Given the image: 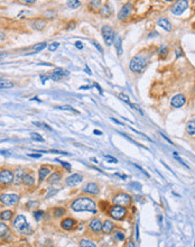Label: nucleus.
Returning <instances> with one entry per match:
<instances>
[{
	"instance_id": "1",
	"label": "nucleus",
	"mask_w": 195,
	"mask_h": 247,
	"mask_svg": "<svg viewBox=\"0 0 195 247\" xmlns=\"http://www.w3.org/2000/svg\"><path fill=\"white\" fill-rule=\"evenodd\" d=\"M72 210L80 212V211H91V212H95V208L96 204L95 202L88 196H80L78 199H75L71 204Z\"/></svg>"
},
{
	"instance_id": "2",
	"label": "nucleus",
	"mask_w": 195,
	"mask_h": 247,
	"mask_svg": "<svg viewBox=\"0 0 195 247\" xmlns=\"http://www.w3.org/2000/svg\"><path fill=\"white\" fill-rule=\"evenodd\" d=\"M149 62V55L145 54H139V55L135 56L134 58L129 63V69L130 71L136 73H141L145 70Z\"/></svg>"
},
{
	"instance_id": "3",
	"label": "nucleus",
	"mask_w": 195,
	"mask_h": 247,
	"mask_svg": "<svg viewBox=\"0 0 195 247\" xmlns=\"http://www.w3.org/2000/svg\"><path fill=\"white\" fill-rule=\"evenodd\" d=\"M12 226L22 235H27V234H29L32 231V229H30V227H29V225L27 222V220L25 218V216H22V214H18L16 218L14 219Z\"/></svg>"
},
{
	"instance_id": "4",
	"label": "nucleus",
	"mask_w": 195,
	"mask_h": 247,
	"mask_svg": "<svg viewBox=\"0 0 195 247\" xmlns=\"http://www.w3.org/2000/svg\"><path fill=\"white\" fill-rule=\"evenodd\" d=\"M126 214H127V210L122 206L114 204L113 207L109 209V216L114 219V220H122L126 217Z\"/></svg>"
},
{
	"instance_id": "5",
	"label": "nucleus",
	"mask_w": 195,
	"mask_h": 247,
	"mask_svg": "<svg viewBox=\"0 0 195 247\" xmlns=\"http://www.w3.org/2000/svg\"><path fill=\"white\" fill-rule=\"evenodd\" d=\"M101 33H102V36H103L106 46H111L112 43L114 42V36H116L114 30L110 26H103L101 29Z\"/></svg>"
},
{
	"instance_id": "6",
	"label": "nucleus",
	"mask_w": 195,
	"mask_h": 247,
	"mask_svg": "<svg viewBox=\"0 0 195 247\" xmlns=\"http://www.w3.org/2000/svg\"><path fill=\"white\" fill-rule=\"evenodd\" d=\"M187 7H189V1L187 0H177L171 7V11H172V14H174V15L179 16V15H182L187 9Z\"/></svg>"
},
{
	"instance_id": "7",
	"label": "nucleus",
	"mask_w": 195,
	"mask_h": 247,
	"mask_svg": "<svg viewBox=\"0 0 195 247\" xmlns=\"http://www.w3.org/2000/svg\"><path fill=\"white\" fill-rule=\"evenodd\" d=\"M18 201H19V196L17 194H14V193H4V194L0 196V202L2 204L7 206V207L14 206Z\"/></svg>"
},
{
	"instance_id": "8",
	"label": "nucleus",
	"mask_w": 195,
	"mask_h": 247,
	"mask_svg": "<svg viewBox=\"0 0 195 247\" xmlns=\"http://www.w3.org/2000/svg\"><path fill=\"white\" fill-rule=\"evenodd\" d=\"M113 203L118 204V206L127 207L131 203V196L127 193H119L113 198Z\"/></svg>"
},
{
	"instance_id": "9",
	"label": "nucleus",
	"mask_w": 195,
	"mask_h": 247,
	"mask_svg": "<svg viewBox=\"0 0 195 247\" xmlns=\"http://www.w3.org/2000/svg\"><path fill=\"white\" fill-rule=\"evenodd\" d=\"M14 182V173L10 170L0 171V183L2 185H9Z\"/></svg>"
},
{
	"instance_id": "10",
	"label": "nucleus",
	"mask_w": 195,
	"mask_h": 247,
	"mask_svg": "<svg viewBox=\"0 0 195 247\" xmlns=\"http://www.w3.org/2000/svg\"><path fill=\"white\" fill-rule=\"evenodd\" d=\"M185 102H186L185 95L179 93V95H174L173 98H172V100H171V106L173 107V108H181V107L184 106Z\"/></svg>"
},
{
	"instance_id": "11",
	"label": "nucleus",
	"mask_w": 195,
	"mask_h": 247,
	"mask_svg": "<svg viewBox=\"0 0 195 247\" xmlns=\"http://www.w3.org/2000/svg\"><path fill=\"white\" fill-rule=\"evenodd\" d=\"M131 12H132V5H131V4H126V5L120 9V11H119L118 18H119L120 20H123V19L128 18Z\"/></svg>"
},
{
	"instance_id": "12",
	"label": "nucleus",
	"mask_w": 195,
	"mask_h": 247,
	"mask_svg": "<svg viewBox=\"0 0 195 247\" xmlns=\"http://www.w3.org/2000/svg\"><path fill=\"white\" fill-rule=\"evenodd\" d=\"M82 179H83V176H82L81 174L75 173V174L70 175V176L65 180V182H66V185H68V186H74V185L81 183V182H82Z\"/></svg>"
},
{
	"instance_id": "13",
	"label": "nucleus",
	"mask_w": 195,
	"mask_h": 247,
	"mask_svg": "<svg viewBox=\"0 0 195 247\" xmlns=\"http://www.w3.org/2000/svg\"><path fill=\"white\" fill-rule=\"evenodd\" d=\"M82 191L85 192V193H89V194H98L99 193V186L95 183L90 182V183H86L82 188Z\"/></svg>"
},
{
	"instance_id": "14",
	"label": "nucleus",
	"mask_w": 195,
	"mask_h": 247,
	"mask_svg": "<svg viewBox=\"0 0 195 247\" xmlns=\"http://www.w3.org/2000/svg\"><path fill=\"white\" fill-rule=\"evenodd\" d=\"M89 226L90 228H91V230L94 231V233H100L101 230H102V222H101L99 219H92L90 221Z\"/></svg>"
},
{
	"instance_id": "15",
	"label": "nucleus",
	"mask_w": 195,
	"mask_h": 247,
	"mask_svg": "<svg viewBox=\"0 0 195 247\" xmlns=\"http://www.w3.org/2000/svg\"><path fill=\"white\" fill-rule=\"evenodd\" d=\"M61 225H62V228H63V229L71 230L72 228H74V226H75V220L72 218H66L62 221Z\"/></svg>"
},
{
	"instance_id": "16",
	"label": "nucleus",
	"mask_w": 195,
	"mask_h": 247,
	"mask_svg": "<svg viewBox=\"0 0 195 247\" xmlns=\"http://www.w3.org/2000/svg\"><path fill=\"white\" fill-rule=\"evenodd\" d=\"M113 228H114V224L112 222L111 220H106L102 224V231H103V234H110V233H112Z\"/></svg>"
},
{
	"instance_id": "17",
	"label": "nucleus",
	"mask_w": 195,
	"mask_h": 247,
	"mask_svg": "<svg viewBox=\"0 0 195 247\" xmlns=\"http://www.w3.org/2000/svg\"><path fill=\"white\" fill-rule=\"evenodd\" d=\"M25 171H22V170H20V168H18V170H16V172H15V174H14V182H15V184L18 185L20 184L22 182V178H24V175H25Z\"/></svg>"
},
{
	"instance_id": "18",
	"label": "nucleus",
	"mask_w": 195,
	"mask_h": 247,
	"mask_svg": "<svg viewBox=\"0 0 195 247\" xmlns=\"http://www.w3.org/2000/svg\"><path fill=\"white\" fill-rule=\"evenodd\" d=\"M114 46L117 48L118 56L122 55V39L119 35H116V37H114Z\"/></svg>"
},
{
	"instance_id": "19",
	"label": "nucleus",
	"mask_w": 195,
	"mask_h": 247,
	"mask_svg": "<svg viewBox=\"0 0 195 247\" xmlns=\"http://www.w3.org/2000/svg\"><path fill=\"white\" fill-rule=\"evenodd\" d=\"M50 173V168H48V166H43V168H39V172H38L39 182H43Z\"/></svg>"
},
{
	"instance_id": "20",
	"label": "nucleus",
	"mask_w": 195,
	"mask_h": 247,
	"mask_svg": "<svg viewBox=\"0 0 195 247\" xmlns=\"http://www.w3.org/2000/svg\"><path fill=\"white\" fill-rule=\"evenodd\" d=\"M158 25L160 26V27H163L165 30H172V24L169 22V20H168L167 18H159L158 19Z\"/></svg>"
},
{
	"instance_id": "21",
	"label": "nucleus",
	"mask_w": 195,
	"mask_h": 247,
	"mask_svg": "<svg viewBox=\"0 0 195 247\" xmlns=\"http://www.w3.org/2000/svg\"><path fill=\"white\" fill-rule=\"evenodd\" d=\"M22 183L26 185V186H33L35 184V179L30 174H25L24 178H22Z\"/></svg>"
},
{
	"instance_id": "22",
	"label": "nucleus",
	"mask_w": 195,
	"mask_h": 247,
	"mask_svg": "<svg viewBox=\"0 0 195 247\" xmlns=\"http://www.w3.org/2000/svg\"><path fill=\"white\" fill-rule=\"evenodd\" d=\"M186 131L191 136H194L195 135V118L187 123V125H186Z\"/></svg>"
},
{
	"instance_id": "23",
	"label": "nucleus",
	"mask_w": 195,
	"mask_h": 247,
	"mask_svg": "<svg viewBox=\"0 0 195 247\" xmlns=\"http://www.w3.org/2000/svg\"><path fill=\"white\" fill-rule=\"evenodd\" d=\"M61 179H62V174L60 173V172H54V173L50 176L48 182H50V184H54V183H57Z\"/></svg>"
},
{
	"instance_id": "24",
	"label": "nucleus",
	"mask_w": 195,
	"mask_h": 247,
	"mask_svg": "<svg viewBox=\"0 0 195 247\" xmlns=\"http://www.w3.org/2000/svg\"><path fill=\"white\" fill-rule=\"evenodd\" d=\"M66 6L68 9H78V7H81V1H78V0H68Z\"/></svg>"
},
{
	"instance_id": "25",
	"label": "nucleus",
	"mask_w": 195,
	"mask_h": 247,
	"mask_svg": "<svg viewBox=\"0 0 195 247\" xmlns=\"http://www.w3.org/2000/svg\"><path fill=\"white\" fill-rule=\"evenodd\" d=\"M101 4H102V0H90L89 7L92 10H98L101 7Z\"/></svg>"
},
{
	"instance_id": "26",
	"label": "nucleus",
	"mask_w": 195,
	"mask_h": 247,
	"mask_svg": "<svg viewBox=\"0 0 195 247\" xmlns=\"http://www.w3.org/2000/svg\"><path fill=\"white\" fill-rule=\"evenodd\" d=\"M0 218H1V220H4V221L10 220V219L12 218V211H10V210H5V211H2V212L0 213Z\"/></svg>"
},
{
	"instance_id": "27",
	"label": "nucleus",
	"mask_w": 195,
	"mask_h": 247,
	"mask_svg": "<svg viewBox=\"0 0 195 247\" xmlns=\"http://www.w3.org/2000/svg\"><path fill=\"white\" fill-rule=\"evenodd\" d=\"M53 73H56V74H57V75H60L62 79L66 78V77H68V74H70V73H68V71L64 70V69H62V67H56Z\"/></svg>"
},
{
	"instance_id": "28",
	"label": "nucleus",
	"mask_w": 195,
	"mask_h": 247,
	"mask_svg": "<svg viewBox=\"0 0 195 247\" xmlns=\"http://www.w3.org/2000/svg\"><path fill=\"white\" fill-rule=\"evenodd\" d=\"M158 54H159V57H160V58H165L168 54V47L167 46H166V45H163V46H160V48H159V51H158Z\"/></svg>"
},
{
	"instance_id": "29",
	"label": "nucleus",
	"mask_w": 195,
	"mask_h": 247,
	"mask_svg": "<svg viewBox=\"0 0 195 247\" xmlns=\"http://www.w3.org/2000/svg\"><path fill=\"white\" fill-rule=\"evenodd\" d=\"M14 83L8 81V80H0V89H8V88H12Z\"/></svg>"
},
{
	"instance_id": "30",
	"label": "nucleus",
	"mask_w": 195,
	"mask_h": 247,
	"mask_svg": "<svg viewBox=\"0 0 195 247\" xmlns=\"http://www.w3.org/2000/svg\"><path fill=\"white\" fill-rule=\"evenodd\" d=\"M9 233V228L7 227V225L2 224V222H0V238H2V237H5L7 234Z\"/></svg>"
},
{
	"instance_id": "31",
	"label": "nucleus",
	"mask_w": 195,
	"mask_h": 247,
	"mask_svg": "<svg viewBox=\"0 0 195 247\" xmlns=\"http://www.w3.org/2000/svg\"><path fill=\"white\" fill-rule=\"evenodd\" d=\"M100 15L102 17H109L110 15H111V10H110V8H109L108 6L102 7V9H100Z\"/></svg>"
},
{
	"instance_id": "32",
	"label": "nucleus",
	"mask_w": 195,
	"mask_h": 247,
	"mask_svg": "<svg viewBox=\"0 0 195 247\" xmlns=\"http://www.w3.org/2000/svg\"><path fill=\"white\" fill-rule=\"evenodd\" d=\"M80 246L81 247H95V244L93 241L91 240H86V239H83V240L80 241Z\"/></svg>"
},
{
	"instance_id": "33",
	"label": "nucleus",
	"mask_w": 195,
	"mask_h": 247,
	"mask_svg": "<svg viewBox=\"0 0 195 247\" xmlns=\"http://www.w3.org/2000/svg\"><path fill=\"white\" fill-rule=\"evenodd\" d=\"M64 213H65V209L64 208H55L54 209V216L56 218H60L62 216H64Z\"/></svg>"
},
{
	"instance_id": "34",
	"label": "nucleus",
	"mask_w": 195,
	"mask_h": 247,
	"mask_svg": "<svg viewBox=\"0 0 195 247\" xmlns=\"http://www.w3.org/2000/svg\"><path fill=\"white\" fill-rule=\"evenodd\" d=\"M45 22L44 20H40V19H37L36 22H34V28H36V29H43V28L45 27Z\"/></svg>"
},
{
	"instance_id": "35",
	"label": "nucleus",
	"mask_w": 195,
	"mask_h": 247,
	"mask_svg": "<svg viewBox=\"0 0 195 247\" xmlns=\"http://www.w3.org/2000/svg\"><path fill=\"white\" fill-rule=\"evenodd\" d=\"M30 138L33 140H35V142H44V138L39 134H37V133H32L30 134Z\"/></svg>"
},
{
	"instance_id": "36",
	"label": "nucleus",
	"mask_w": 195,
	"mask_h": 247,
	"mask_svg": "<svg viewBox=\"0 0 195 247\" xmlns=\"http://www.w3.org/2000/svg\"><path fill=\"white\" fill-rule=\"evenodd\" d=\"M46 46H47V44H46L45 42L44 43H38V44H36L34 46V51H35V52H39V51L44 50Z\"/></svg>"
},
{
	"instance_id": "37",
	"label": "nucleus",
	"mask_w": 195,
	"mask_h": 247,
	"mask_svg": "<svg viewBox=\"0 0 195 247\" xmlns=\"http://www.w3.org/2000/svg\"><path fill=\"white\" fill-rule=\"evenodd\" d=\"M58 109H61V110H67V111L74 112V113H78V110H75V109L71 106H61V107H58Z\"/></svg>"
},
{
	"instance_id": "38",
	"label": "nucleus",
	"mask_w": 195,
	"mask_h": 247,
	"mask_svg": "<svg viewBox=\"0 0 195 247\" xmlns=\"http://www.w3.org/2000/svg\"><path fill=\"white\" fill-rule=\"evenodd\" d=\"M43 216H44V211H43V210H38V211H35V212H34V217H35V219H36L37 221H39Z\"/></svg>"
},
{
	"instance_id": "39",
	"label": "nucleus",
	"mask_w": 195,
	"mask_h": 247,
	"mask_svg": "<svg viewBox=\"0 0 195 247\" xmlns=\"http://www.w3.org/2000/svg\"><path fill=\"white\" fill-rule=\"evenodd\" d=\"M60 46V43H57V42H54V43H52V44L48 45V50L50 51V52H54V51H56V48Z\"/></svg>"
},
{
	"instance_id": "40",
	"label": "nucleus",
	"mask_w": 195,
	"mask_h": 247,
	"mask_svg": "<svg viewBox=\"0 0 195 247\" xmlns=\"http://www.w3.org/2000/svg\"><path fill=\"white\" fill-rule=\"evenodd\" d=\"M114 236H116V238H117L118 240H124V234H122L121 231L114 233Z\"/></svg>"
},
{
	"instance_id": "41",
	"label": "nucleus",
	"mask_w": 195,
	"mask_h": 247,
	"mask_svg": "<svg viewBox=\"0 0 195 247\" xmlns=\"http://www.w3.org/2000/svg\"><path fill=\"white\" fill-rule=\"evenodd\" d=\"M119 98H120V99H121L122 101H126L127 103H129V105H130V100H129L128 95H126L124 93H120V95H119Z\"/></svg>"
},
{
	"instance_id": "42",
	"label": "nucleus",
	"mask_w": 195,
	"mask_h": 247,
	"mask_svg": "<svg viewBox=\"0 0 195 247\" xmlns=\"http://www.w3.org/2000/svg\"><path fill=\"white\" fill-rule=\"evenodd\" d=\"M56 162H60L64 166V168H67V171L70 172L71 171V164H68V163H66V162H63V161H60V160H56Z\"/></svg>"
},
{
	"instance_id": "43",
	"label": "nucleus",
	"mask_w": 195,
	"mask_h": 247,
	"mask_svg": "<svg viewBox=\"0 0 195 247\" xmlns=\"http://www.w3.org/2000/svg\"><path fill=\"white\" fill-rule=\"evenodd\" d=\"M104 158H106V161H109L110 163H118L117 158H114V157L110 156V155H104Z\"/></svg>"
},
{
	"instance_id": "44",
	"label": "nucleus",
	"mask_w": 195,
	"mask_h": 247,
	"mask_svg": "<svg viewBox=\"0 0 195 247\" xmlns=\"http://www.w3.org/2000/svg\"><path fill=\"white\" fill-rule=\"evenodd\" d=\"M34 125H36V126H38V127H43V128H46L48 129V130H50V128L46 125V124H43V123H35L34 121Z\"/></svg>"
},
{
	"instance_id": "45",
	"label": "nucleus",
	"mask_w": 195,
	"mask_h": 247,
	"mask_svg": "<svg viewBox=\"0 0 195 247\" xmlns=\"http://www.w3.org/2000/svg\"><path fill=\"white\" fill-rule=\"evenodd\" d=\"M48 79H50V75H48V74H42V75H40V80H42L43 83L46 82Z\"/></svg>"
},
{
	"instance_id": "46",
	"label": "nucleus",
	"mask_w": 195,
	"mask_h": 247,
	"mask_svg": "<svg viewBox=\"0 0 195 247\" xmlns=\"http://www.w3.org/2000/svg\"><path fill=\"white\" fill-rule=\"evenodd\" d=\"M130 106L132 107L134 109H136V110L139 112V113H141V115H142V111H141V109L139 108V106H138V105H136V103H130Z\"/></svg>"
},
{
	"instance_id": "47",
	"label": "nucleus",
	"mask_w": 195,
	"mask_h": 247,
	"mask_svg": "<svg viewBox=\"0 0 195 247\" xmlns=\"http://www.w3.org/2000/svg\"><path fill=\"white\" fill-rule=\"evenodd\" d=\"M175 53H176V56L177 57H181V56L183 55V52H182V50H181V47H176V50H175Z\"/></svg>"
},
{
	"instance_id": "48",
	"label": "nucleus",
	"mask_w": 195,
	"mask_h": 247,
	"mask_svg": "<svg viewBox=\"0 0 195 247\" xmlns=\"http://www.w3.org/2000/svg\"><path fill=\"white\" fill-rule=\"evenodd\" d=\"M57 192H58V191L57 190H52L50 192V193H48V194H47V196H46V198H50V196H55L56 193H57Z\"/></svg>"
},
{
	"instance_id": "49",
	"label": "nucleus",
	"mask_w": 195,
	"mask_h": 247,
	"mask_svg": "<svg viewBox=\"0 0 195 247\" xmlns=\"http://www.w3.org/2000/svg\"><path fill=\"white\" fill-rule=\"evenodd\" d=\"M93 45H94L95 47H96V48L99 50V52H100V53H103V50H102V47H101V46H100L99 44H98V43H95V42H93Z\"/></svg>"
},
{
	"instance_id": "50",
	"label": "nucleus",
	"mask_w": 195,
	"mask_h": 247,
	"mask_svg": "<svg viewBox=\"0 0 195 247\" xmlns=\"http://www.w3.org/2000/svg\"><path fill=\"white\" fill-rule=\"evenodd\" d=\"M22 2H25V4H34V2H36V0H20Z\"/></svg>"
},
{
	"instance_id": "51",
	"label": "nucleus",
	"mask_w": 195,
	"mask_h": 247,
	"mask_svg": "<svg viewBox=\"0 0 195 247\" xmlns=\"http://www.w3.org/2000/svg\"><path fill=\"white\" fill-rule=\"evenodd\" d=\"M27 206L29 208H32V206H38V202H32L30 201V202H28L27 203Z\"/></svg>"
},
{
	"instance_id": "52",
	"label": "nucleus",
	"mask_w": 195,
	"mask_h": 247,
	"mask_svg": "<svg viewBox=\"0 0 195 247\" xmlns=\"http://www.w3.org/2000/svg\"><path fill=\"white\" fill-rule=\"evenodd\" d=\"M75 46H76L78 48H80V50H81V48H83V44H82L81 42H76V43H75Z\"/></svg>"
},
{
	"instance_id": "53",
	"label": "nucleus",
	"mask_w": 195,
	"mask_h": 247,
	"mask_svg": "<svg viewBox=\"0 0 195 247\" xmlns=\"http://www.w3.org/2000/svg\"><path fill=\"white\" fill-rule=\"evenodd\" d=\"M30 157H35V158H38V157L42 156V154H28Z\"/></svg>"
},
{
	"instance_id": "54",
	"label": "nucleus",
	"mask_w": 195,
	"mask_h": 247,
	"mask_svg": "<svg viewBox=\"0 0 195 247\" xmlns=\"http://www.w3.org/2000/svg\"><path fill=\"white\" fill-rule=\"evenodd\" d=\"M94 87H95V88H96V89H98V90H99V91H100V93H101V95L103 93V91H102V89H101V87H100V85H99V84H98V83H94Z\"/></svg>"
},
{
	"instance_id": "55",
	"label": "nucleus",
	"mask_w": 195,
	"mask_h": 247,
	"mask_svg": "<svg viewBox=\"0 0 195 247\" xmlns=\"http://www.w3.org/2000/svg\"><path fill=\"white\" fill-rule=\"evenodd\" d=\"M116 175L117 176H119V178H121V179H127V175H124V174H120V173H116Z\"/></svg>"
},
{
	"instance_id": "56",
	"label": "nucleus",
	"mask_w": 195,
	"mask_h": 247,
	"mask_svg": "<svg viewBox=\"0 0 195 247\" xmlns=\"http://www.w3.org/2000/svg\"><path fill=\"white\" fill-rule=\"evenodd\" d=\"M111 120H112V121H114V123L119 124V125H121V126H123V124H122V123H120L119 120H117V119H114V118H111Z\"/></svg>"
},
{
	"instance_id": "57",
	"label": "nucleus",
	"mask_w": 195,
	"mask_h": 247,
	"mask_svg": "<svg viewBox=\"0 0 195 247\" xmlns=\"http://www.w3.org/2000/svg\"><path fill=\"white\" fill-rule=\"evenodd\" d=\"M93 133H94L95 135H102V133H101L100 130H96V129H95L94 131H93Z\"/></svg>"
},
{
	"instance_id": "58",
	"label": "nucleus",
	"mask_w": 195,
	"mask_h": 247,
	"mask_svg": "<svg viewBox=\"0 0 195 247\" xmlns=\"http://www.w3.org/2000/svg\"><path fill=\"white\" fill-rule=\"evenodd\" d=\"M91 160H92V161H93V162L98 163V160H96V158H94V157H92V158H91Z\"/></svg>"
},
{
	"instance_id": "59",
	"label": "nucleus",
	"mask_w": 195,
	"mask_h": 247,
	"mask_svg": "<svg viewBox=\"0 0 195 247\" xmlns=\"http://www.w3.org/2000/svg\"><path fill=\"white\" fill-rule=\"evenodd\" d=\"M85 71H86V73H89V74H91V71H90V69H88V67H86V70H85Z\"/></svg>"
},
{
	"instance_id": "60",
	"label": "nucleus",
	"mask_w": 195,
	"mask_h": 247,
	"mask_svg": "<svg viewBox=\"0 0 195 247\" xmlns=\"http://www.w3.org/2000/svg\"><path fill=\"white\" fill-rule=\"evenodd\" d=\"M165 1H167V2H171V1H173V0H165Z\"/></svg>"
}]
</instances>
